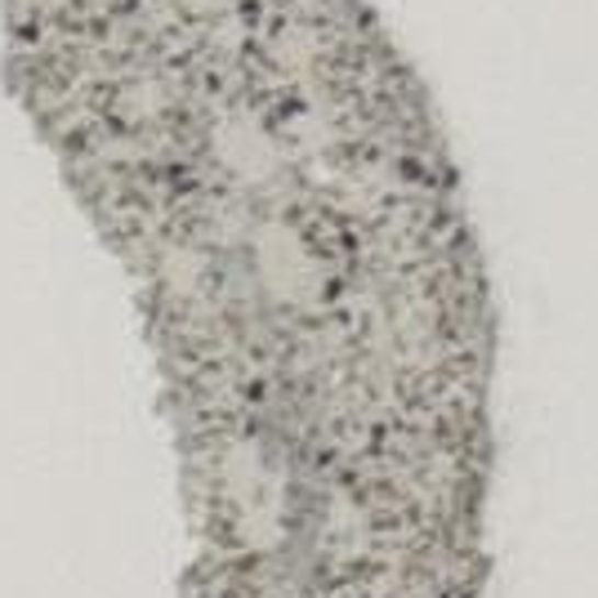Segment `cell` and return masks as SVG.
<instances>
[{
  "label": "cell",
  "mask_w": 598,
  "mask_h": 598,
  "mask_svg": "<svg viewBox=\"0 0 598 598\" xmlns=\"http://www.w3.org/2000/svg\"><path fill=\"white\" fill-rule=\"evenodd\" d=\"M215 148H219L224 166H228L237 179H250V183L273 179V174L282 170V157H278L273 139L263 135L255 121H224V125L215 129Z\"/></svg>",
  "instance_id": "obj_1"
},
{
  "label": "cell",
  "mask_w": 598,
  "mask_h": 598,
  "mask_svg": "<svg viewBox=\"0 0 598 598\" xmlns=\"http://www.w3.org/2000/svg\"><path fill=\"white\" fill-rule=\"evenodd\" d=\"M192 5H215V0H192Z\"/></svg>",
  "instance_id": "obj_2"
}]
</instances>
